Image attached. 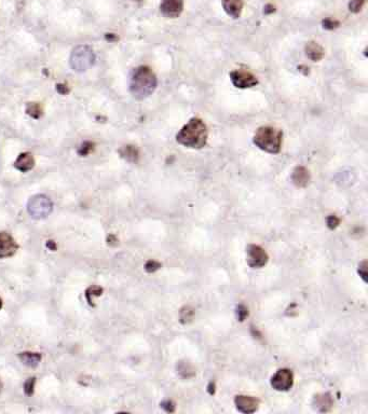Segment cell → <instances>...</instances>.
Wrapping results in <instances>:
<instances>
[{
    "label": "cell",
    "mask_w": 368,
    "mask_h": 414,
    "mask_svg": "<svg viewBox=\"0 0 368 414\" xmlns=\"http://www.w3.org/2000/svg\"><path fill=\"white\" fill-rule=\"evenodd\" d=\"M1 307H2V300L1 298H0V310H1Z\"/></svg>",
    "instance_id": "33"
},
{
    "label": "cell",
    "mask_w": 368,
    "mask_h": 414,
    "mask_svg": "<svg viewBox=\"0 0 368 414\" xmlns=\"http://www.w3.org/2000/svg\"><path fill=\"white\" fill-rule=\"evenodd\" d=\"M53 209L52 201L43 194L35 195L27 203V211L35 219H44L51 214Z\"/></svg>",
    "instance_id": "5"
},
{
    "label": "cell",
    "mask_w": 368,
    "mask_h": 414,
    "mask_svg": "<svg viewBox=\"0 0 368 414\" xmlns=\"http://www.w3.org/2000/svg\"><path fill=\"white\" fill-rule=\"evenodd\" d=\"M160 268H161V264H160L157 261H152V260H150V261H148L146 263V265H145L146 271L147 272H150V273H151V272H154V271L159 270Z\"/></svg>",
    "instance_id": "25"
},
{
    "label": "cell",
    "mask_w": 368,
    "mask_h": 414,
    "mask_svg": "<svg viewBox=\"0 0 368 414\" xmlns=\"http://www.w3.org/2000/svg\"><path fill=\"white\" fill-rule=\"evenodd\" d=\"M184 372V374L183 375V377H191V376H193L194 375V370L191 368V369H189L188 367L186 368V363H181L180 364V366H178V373L180 374H182Z\"/></svg>",
    "instance_id": "22"
},
{
    "label": "cell",
    "mask_w": 368,
    "mask_h": 414,
    "mask_svg": "<svg viewBox=\"0 0 368 414\" xmlns=\"http://www.w3.org/2000/svg\"><path fill=\"white\" fill-rule=\"evenodd\" d=\"M327 224L330 229H335L339 224V219L336 216H330L327 219Z\"/></svg>",
    "instance_id": "29"
},
{
    "label": "cell",
    "mask_w": 368,
    "mask_h": 414,
    "mask_svg": "<svg viewBox=\"0 0 368 414\" xmlns=\"http://www.w3.org/2000/svg\"><path fill=\"white\" fill-rule=\"evenodd\" d=\"M268 253L259 245L251 244L246 247V262L253 269H260L268 263Z\"/></svg>",
    "instance_id": "7"
},
{
    "label": "cell",
    "mask_w": 368,
    "mask_h": 414,
    "mask_svg": "<svg viewBox=\"0 0 368 414\" xmlns=\"http://www.w3.org/2000/svg\"><path fill=\"white\" fill-rule=\"evenodd\" d=\"M207 135L209 133H207L206 124L199 118H192L177 133L176 140L178 144L185 147L200 149L206 145Z\"/></svg>",
    "instance_id": "2"
},
{
    "label": "cell",
    "mask_w": 368,
    "mask_h": 414,
    "mask_svg": "<svg viewBox=\"0 0 368 414\" xmlns=\"http://www.w3.org/2000/svg\"><path fill=\"white\" fill-rule=\"evenodd\" d=\"M96 57L94 51L88 45H79L73 50L69 57V65L77 73H83L90 69Z\"/></svg>",
    "instance_id": "4"
},
{
    "label": "cell",
    "mask_w": 368,
    "mask_h": 414,
    "mask_svg": "<svg viewBox=\"0 0 368 414\" xmlns=\"http://www.w3.org/2000/svg\"><path fill=\"white\" fill-rule=\"evenodd\" d=\"M102 292H103V289L100 287L92 286L87 290V299L90 298L91 295H93V297H96V295H97V297H98V295L102 294Z\"/></svg>",
    "instance_id": "23"
},
{
    "label": "cell",
    "mask_w": 368,
    "mask_h": 414,
    "mask_svg": "<svg viewBox=\"0 0 368 414\" xmlns=\"http://www.w3.org/2000/svg\"><path fill=\"white\" fill-rule=\"evenodd\" d=\"M19 249L15 240L7 232H0V259L9 258Z\"/></svg>",
    "instance_id": "9"
},
{
    "label": "cell",
    "mask_w": 368,
    "mask_h": 414,
    "mask_svg": "<svg viewBox=\"0 0 368 414\" xmlns=\"http://www.w3.org/2000/svg\"><path fill=\"white\" fill-rule=\"evenodd\" d=\"M120 155L128 161H136L138 158V151L134 146H124L120 150Z\"/></svg>",
    "instance_id": "18"
},
{
    "label": "cell",
    "mask_w": 368,
    "mask_h": 414,
    "mask_svg": "<svg viewBox=\"0 0 368 414\" xmlns=\"http://www.w3.org/2000/svg\"><path fill=\"white\" fill-rule=\"evenodd\" d=\"M106 39L108 40V41H115V40H117V37L115 36V35H112V34H107L106 35Z\"/></svg>",
    "instance_id": "32"
},
{
    "label": "cell",
    "mask_w": 368,
    "mask_h": 414,
    "mask_svg": "<svg viewBox=\"0 0 368 414\" xmlns=\"http://www.w3.org/2000/svg\"><path fill=\"white\" fill-rule=\"evenodd\" d=\"M95 149V144L92 141H85L82 145L79 147L78 149V155L81 157H87L92 153Z\"/></svg>",
    "instance_id": "20"
},
{
    "label": "cell",
    "mask_w": 368,
    "mask_h": 414,
    "mask_svg": "<svg viewBox=\"0 0 368 414\" xmlns=\"http://www.w3.org/2000/svg\"><path fill=\"white\" fill-rule=\"evenodd\" d=\"M364 3L365 0H351V2L349 3V10L351 11V12L358 13L359 11L363 8Z\"/></svg>",
    "instance_id": "21"
},
{
    "label": "cell",
    "mask_w": 368,
    "mask_h": 414,
    "mask_svg": "<svg viewBox=\"0 0 368 414\" xmlns=\"http://www.w3.org/2000/svg\"><path fill=\"white\" fill-rule=\"evenodd\" d=\"M192 315H193V312L189 311V307H186V311L185 309L181 311V319L183 323H187L189 321H191Z\"/></svg>",
    "instance_id": "24"
},
{
    "label": "cell",
    "mask_w": 368,
    "mask_h": 414,
    "mask_svg": "<svg viewBox=\"0 0 368 414\" xmlns=\"http://www.w3.org/2000/svg\"><path fill=\"white\" fill-rule=\"evenodd\" d=\"M223 7L225 12L229 16L237 19L242 13L243 1L242 0H223Z\"/></svg>",
    "instance_id": "13"
},
{
    "label": "cell",
    "mask_w": 368,
    "mask_h": 414,
    "mask_svg": "<svg viewBox=\"0 0 368 414\" xmlns=\"http://www.w3.org/2000/svg\"><path fill=\"white\" fill-rule=\"evenodd\" d=\"M313 405L316 406V409L318 411L327 412L331 409L334 402H332V399L329 394H321V395H317L316 397H314Z\"/></svg>",
    "instance_id": "14"
},
{
    "label": "cell",
    "mask_w": 368,
    "mask_h": 414,
    "mask_svg": "<svg viewBox=\"0 0 368 414\" xmlns=\"http://www.w3.org/2000/svg\"><path fill=\"white\" fill-rule=\"evenodd\" d=\"M234 404L236 406V409L242 413H254L258 410L259 400L252 396L240 395L236 396L234 399Z\"/></svg>",
    "instance_id": "10"
},
{
    "label": "cell",
    "mask_w": 368,
    "mask_h": 414,
    "mask_svg": "<svg viewBox=\"0 0 368 414\" xmlns=\"http://www.w3.org/2000/svg\"><path fill=\"white\" fill-rule=\"evenodd\" d=\"M1 389H2V383L0 381V393H1Z\"/></svg>",
    "instance_id": "34"
},
{
    "label": "cell",
    "mask_w": 368,
    "mask_h": 414,
    "mask_svg": "<svg viewBox=\"0 0 368 414\" xmlns=\"http://www.w3.org/2000/svg\"><path fill=\"white\" fill-rule=\"evenodd\" d=\"M270 384L273 389L277 392H287L294 385V373L292 370L283 368L277 370L271 376Z\"/></svg>",
    "instance_id": "6"
},
{
    "label": "cell",
    "mask_w": 368,
    "mask_h": 414,
    "mask_svg": "<svg viewBox=\"0 0 368 414\" xmlns=\"http://www.w3.org/2000/svg\"><path fill=\"white\" fill-rule=\"evenodd\" d=\"M359 274L364 280V282H367V262L363 261L359 265Z\"/></svg>",
    "instance_id": "28"
},
{
    "label": "cell",
    "mask_w": 368,
    "mask_h": 414,
    "mask_svg": "<svg viewBox=\"0 0 368 414\" xmlns=\"http://www.w3.org/2000/svg\"><path fill=\"white\" fill-rule=\"evenodd\" d=\"M26 114L31 116L33 119H39L43 116V108L38 103H28L26 105Z\"/></svg>",
    "instance_id": "19"
},
{
    "label": "cell",
    "mask_w": 368,
    "mask_h": 414,
    "mask_svg": "<svg viewBox=\"0 0 368 414\" xmlns=\"http://www.w3.org/2000/svg\"><path fill=\"white\" fill-rule=\"evenodd\" d=\"M247 315H248V311L244 305L237 306V318H239V321L243 322Z\"/></svg>",
    "instance_id": "27"
},
{
    "label": "cell",
    "mask_w": 368,
    "mask_h": 414,
    "mask_svg": "<svg viewBox=\"0 0 368 414\" xmlns=\"http://www.w3.org/2000/svg\"><path fill=\"white\" fill-rule=\"evenodd\" d=\"M35 165V160L31 152H23L17 157L14 162V166L17 170L22 171V173H27V171L32 170Z\"/></svg>",
    "instance_id": "12"
},
{
    "label": "cell",
    "mask_w": 368,
    "mask_h": 414,
    "mask_svg": "<svg viewBox=\"0 0 368 414\" xmlns=\"http://www.w3.org/2000/svg\"><path fill=\"white\" fill-rule=\"evenodd\" d=\"M34 387H35V378L32 377V378H29V380H27V382L25 383V385H24V388H25V394L26 395H33Z\"/></svg>",
    "instance_id": "26"
},
{
    "label": "cell",
    "mask_w": 368,
    "mask_h": 414,
    "mask_svg": "<svg viewBox=\"0 0 368 414\" xmlns=\"http://www.w3.org/2000/svg\"><path fill=\"white\" fill-rule=\"evenodd\" d=\"M157 76L147 66H139L132 70L129 80V90L136 99H144L156 90Z\"/></svg>",
    "instance_id": "1"
},
{
    "label": "cell",
    "mask_w": 368,
    "mask_h": 414,
    "mask_svg": "<svg viewBox=\"0 0 368 414\" xmlns=\"http://www.w3.org/2000/svg\"><path fill=\"white\" fill-rule=\"evenodd\" d=\"M323 24H324V27L325 28H330V29H332L334 27H336V25H338V23L337 22H334V21H331V20H326V21L323 22Z\"/></svg>",
    "instance_id": "31"
},
{
    "label": "cell",
    "mask_w": 368,
    "mask_h": 414,
    "mask_svg": "<svg viewBox=\"0 0 368 414\" xmlns=\"http://www.w3.org/2000/svg\"><path fill=\"white\" fill-rule=\"evenodd\" d=\"M184 8L183 0H162V3L160 5V10L164 16L174 17L180 16Z\"/></svg>",
    "instance_id": "11"
},
{
    "label": "cell",
    "mask_w": 368,
    "mask_h": 414,
    "mask_svg": "<svg viewBox=\"0 0 368 414\" xmlns=\"http://www.w3.org/2000/svg\"><path fill=\"white\" fill-rule=\"evenodd\" d=\"M230 79L235 87L249 88L258 83L257 78L247 70L236 69L230 74Z\"/></svg>",
    "instance_id": "8"
},
{
    "label": "cell",
    "mask_w": 368,
    "mask_h": 414,
    "mask_svg": "<svg viewBox=\"0 0 368 414\" xmlns=\"http://www.w3.org/2000/svg\"><path fill=\"white\" fill-rule=\"evenodd\" d=\"M306 53H307V56L314 62L320 61L321 58H323L324 56L323 48L316 42H310L307 45Z\"/></svg>",
    "instance_id": "16"
},
{
    "label": "cell",
    "mask_w": 368,
    "mask_h": 414,
    "mask_svg": "<svg viewBox=\"0 0 368 414\" xmlns=\"http://www.w3.org/2000/svg\"><path fill=\"white\" fill-rule=\"evenodd\" d=\"M292 180L297 187H306L310 181V174L305 167L299 166L293 171Z\"/></svg>",
    "instance_id": "15"
},
{
    "label": "cell",
    "mask_w": 368,
    "mask_h": 414,
    "mask_svg": "<svg viewBox=\"0 0 368 414\" xmlns=\"http://www.w3.org/2000/svg\"><path fill=\"white\" fill-rule=\"evenodd\" d=\"M20 358L25 365L31 366V367H36L39 364L41 356H40V354H38V353L27 352V353H22L20 355Z\"/></svg>",
    "instance_id": "17"
},
{
    "label": "cell",
    "mask_w": 368,
    "mask_h": 414,
    "mask_svg": "<svg viewBox=\"0 0 368 414\" xmlns=\"http://www.w3.org/2000/svg\"><path fill=\"white\" fill-rule=\"evenodd\" d=\"M283 143V132L272 126L259 127L254 135V144L268 153H278Z\"/></svg>",
    "instance_id": "3"
},
{
    "label": "cell",
    "mask_w": 368,
    "mask_h": 414,
    "mask_svg": "<svg viewBox=\"0 0 368 414\" xmlns=\"http://www.w3.org/2000/svg\"><path fill=\"white\" fill-rule=\"evenodd\" d=\"M56 90L59 94H62V95H66V94L69 93V88L67 85L65 84H57L56 85Z\"/></svg>",
    "instance_id": "30"
}]
</instances>
